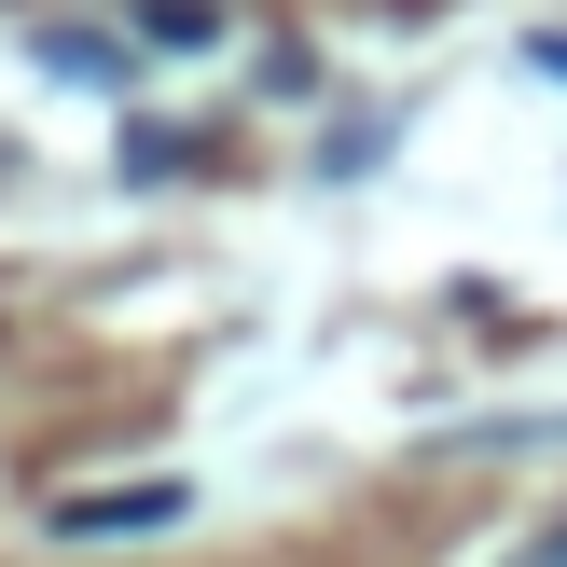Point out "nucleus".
<instances>
[{
    "label": "nucleus",
    "mask_w": 567,
    "mask_h": 567,
    "mask_svg": "<svg viewBox=\"0 0 567 567\" xmlns=\"http://www.w3.org/2000/svg\"><path fill=\"white\" fill-rule=\"evenodd\" d=\"M181 513H194V485H125V498H83L70 540H125V526H181Z\"/></svg>",
    "instance_id": "f257e3e1"
},
{
    "label": "nucleus",
    "mask_w": 567,
    "mask_h": 567,
    "mask_svg": "<svg viewBox=\"0 0 567 567\" xmlns=\"http://www.w3.org/2000/svg\"><path fill=\"white\" fill-rule=\"evenodd\" d=\"M513 567H567V526H540V540H526V554H513Z\"/></svg>",
    "instance_id": "f03ea898"
}]
</instances>
